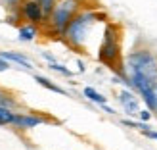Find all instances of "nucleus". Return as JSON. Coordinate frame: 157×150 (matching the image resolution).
I'll list each match as a JSON object with an SVG mask.
<instances>
[{
    "label": "nucleus",
    "mask_w": 157,
    "mask_h": 150,
    "mask_svg": "<svg viewBox=\"0 0 157 150\" xmlns=\"http://www.w3.org/2000/svg\"><path fill=\"white\" fill-rule=\"evenodd\" d=\"M98 14L96 12H78L75 18L71 19V23L65 27L63 37L67 39V43L73 48L84 50L86 48V39L92 33L94 25L98 23Z\"/></svg>",
    "instance_id": "nucleus-1"
},
{
    "label": "nucleus",
    "mask_w": 157,
    "mask_h": 150,
    "mask_svg": "<svg viewBox=\"0 0 157 150\" xmlns=\"http://www.w3.org/2000/svg\"><path fill=\"white\" fill-rule=\"evenodd\" d=\"M98 56L109 67H117V66H119V39H117V35H115V27L113 25L105 27Z\"/></svg>",
    "instance_id": "nucleus-2"
},
{
    "label": "nucleus",
    "mask_w": 157,
    "mask_h": 150,
    "mask_svg": "<svg viewBox=\"0 0 157 150\" xmlns=\"http://www.w3.org/2000/svg\"><path fill=\"white\" fill-rule=\"evenodd\" d=\"M78 14V0H63V2L56 4V8L52 10V14L48 15L52 27L63 33L65 27L71 23V19Z\"/></svg>",
    "instance_id": "nucleus-3"
},
{
    "label": "nucleus",
    "mask_w": 157,
    "mask_h": 150,
    "mask_svg": "<svg viewBox=\"0 0 157 150\" xmlns=\"http://www.w3.org/2000/svg\"><path fill=\"white\" fill-rule=\"evenodd\" d=\"M21 14H23V18L27 21H31V23H40V21L46 19V14L42 10V6L38 4L36 0H27V2H23Z\"/></svg>",
    "instance_id": "nucleus-4"
},
{
    "label": "nucleus",
    "mask_w": 157,
    "mask_h": 150,
    "mask_svg": "<svg viewBox=\"0 0 157 150\" xmlns=\"http://www.w3.org/2000/svg\"><path fill=\"white\" fill-rule=\"evenodd\" d=\"M13 123L19 125V127H23V129H31V127H36V125L44 123V120H42V117H36V116H29V114H25V116H17V114H15Z\"/></svg>",
    "instance_id": "nucleus-5"
},
{
    "label": "nucleus",
    "mask_w": 157,
    "mask_h": 150,
    "mask_svg": "<svg viewBox=\"0 0 157 150\" xmlns=\"http://www.w3.org/2000/svg\"><path fill=\"white\" fill-rule=\"evenodd\" d=\"M0 56H2L4 60H8V62H15V64H19V66H23L25 69H31L33 67V64L23 56V54H17V52H0Z\"/></svg>",
    "instance_id": "nucleus-6"
},
{
    "label": "nucleus",
    "mask_w": 157,
    "mask_h": 150,
    "mask_svg": "<svg viewBox=\"0 0 157 150\" xmlns=\"http://www.w3.org/2000/svg\"><path fill=\"white\" fill-rule=\"evenodd\" d=\"M121 102H123V106H124V110H127L128 114H134L136 110H138V102H136V98L132 96L130 92H127V91L121 92Z\"/></svg>",
    "instance_id": "nucleus-7"
},
{
    "label": "nucleus",
    "mask_w": 157,
    "mask_h": 150,
    "mask_svg": "<svg viewBox=\"0 0 157 150\" xmlns=\"http://www.w3.org/2000/svg\"><path fill=\"white\" fill-rule=\"evenodd\" d=\"M84 96L90 98L92 102H96V104H101V106H105V102H107V98L104 96V94H100L98 91H94L92 87H86V89H84Z\"/></svg>",
    "instance_id": "nucleus-8"
},
{
    "label": "nucleus",
    "mask_w": 157,
    "mask_h": 150,
    "mask_svg": "<svg viewBox=\"0 0 157 150\" xmlns=\"http://www.w3.org/2000/svg\"><path fill=\"white\" fill-rule=\"evenodd\" d=\"M35 37H36L35 25H23L19 29V39H21V41H33Z\"/></svg>",
    "instance_id": "nucleus-9"
},
{
    "label": "nucleus",
    "mask_w": 157,
    "mask_h": 150,
    "mask_svg": "<svg viewBox=\"0 0 157 150\" xmlns=\"http://www.w3.org/2000/svg\"><path fill=\"white\" fill-rule=\"evenodd\" d=\"M35 79H36V83H40L42 87H46V89H50V91H54V92H58V94H65V91L61 89V87H58V85H54L52 81H48V79H44V77H40V75H36Z\"/></svg>",
    "instance_id": "nucleus-10"
},
{
    "label": "nucleus",
    "mask_w": 157,
    "mask_h": 150,
    "mask_svg": "<svg viewBox=\"0 0 157 150\" xmlns=\"http://www.w3.org/2000/svg\"><path fill=\"white\" fill-rule=\"evenodd\" d=\"M38 4L42 6V10H44V14H46V18L52 14V10L56 8V0H36Z\"/></svg>",
    "instance_id": "nucleus-11"
},
{
    "label": "nucleus",
    "mask_w": 157,
    "mask_h": 150,
    "mask_svg": "<svg viewBox=\"0 0 157 150\" xmlns=\"http://www.w3.org/2000/svg\"><path fill=\"white\" fill-rule=\"evenodd\" d=\"M54 71H59V73H63V75H71V71H69V69H65L63 66H59V64H52L50 66Z\"/></svg>",
    "instance_id": "nucleus-12"
},
{
    "label": "nucleus",
    "mask_w": 157,
    "mask_h": 150,
    "mask_svg": "<svg viewBox=\"0 0 157 150\" xmlns=\"http://www.w3.org/2000/svg\"><path fill=\"white\" fill-rule=\"evenodd\" d=\"M6 8H10V10H13V8H17L21 4V0H2Z\"/></svg>",
    "instance_id": "nucleus-13"
},
{
    "label": "nucleus",
    "mask_w": 157,
    "mask_h": 150,
    "mask_svg": "<svg viewBox=\"0 0 157 150\" xmlns=\"http://www.w3.org/2000/svg\"><path fill=\"white\" fill-rule=\"evenodd\" d=\"M10 66H8V60H4L2 56H0V71H4V69H8Z\"/></svg>",
    "instance_id": "nucleus-14"
},
{
    "label": "nucleus",
    "mask_w": 157,
    "mask_h": 150,
    "mask_svg": "<svg viewBox=\"0 0 157 150\" xmlns=\"http://www.w3.org/2000/svg\"><path fill=\"white\" fill-rule=\"evenodd\" d=\"M150 110H144V112H140V117H142V120H150Z\"/></svg>",
    "instance_id": "nucleus-15"
},
{
    "label": "nucleus",
    "mask_w": 157,
    "mask_h": 150,
    "mask_svg": "<svg viewBox=\"0 0 157 150\" xmlns=\"http://www.w3.org/2000/svg\"><path fill=\"white\" fill-rule=\"evenodd\" d=\"M144 133H146L150 139H155V140H157V133H153V131H144Z\"/></svg>",
    "instance_id": "nucleus-16"
},
{
    "label": "nucleus",
    "mask_w": 157,
    "mask_h": 150,
    "mask_svg": "<svg viewBox=\"0 0 157 150\" xmlns=\"http://www.w3.org/2000/svg\"><path fill=\"white\" fill-rule=\"evenodd\" d=\"M2 98H4V96H2V92H0V102H2Z\"/></svg>",
    "instance_id": "nucleus-17"
}]
</instances>
